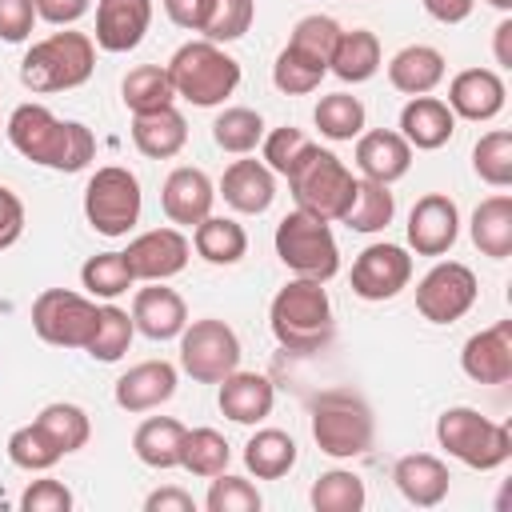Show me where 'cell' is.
I'll return each mask as SVG.
<instances>
[{"label":"cell","mask_w":512,"mask_h":512,"mask_svg":"<svg viewBox=\"0 0 512 512\" xmlns=\"http://www.w3.org/2000/svg\"><path fill=\"white\" fill-rule=\"evenodd\" d=\"M8 140L12 148L52 172H80L96 156V136L80 120H60L44 104H20L8 116Z\"/></svg>","instance_id":"cell-1"},{"label":"cell","mask_w":512,"mask_h":512,"mask_svg":"<svg viewBox=\"0 0 512 512\" xmlns=\"http://www.w3.org/2000/svg\"><path fill=\"white\" fill-rule=\"evenodd\" d=\"M268 324H272V336H276L280 348H288L296 356L320 352L336 332L332 300H328L324 284L304 280V276L288 280L268 304Z\"/></svg>","instance_id":"cell-2"},{"label":"cell","mask_w":512,"mask_h":512,"mask_svg":"<svg viewBox=\"0 0 512 512\" xmlns=\"http://www.w3.org/2000/svg\"><path fill=\"white\" fill-rule=\"evenodd\" d=\"M96 68V40L84 32H52L48 40H36L20 60V84L36 96L48 92H72L80 88Z\"/></svg>","instance_id":"cell-3"},{"label":"cell","mask_w":512,"mask_h":512,"mask_svg":"<svg viewBox=\"0 0 512 512\" xmlns=\"http://www.w3.org/2000/svg\"><path fill=\"white\" fill-rule=\"evenodd\" d=\"M312 440L332 460H356L376 440V420L352 388H328L312 400Z\"/></svg>","instance_id":"cell-4"},{"label":"cell","mask_w":512,"mask_h":512,"mask_svg":"<svg viewBox=\"0 0 512 512\" xmlns=\"http://www.w3.org/2000/svg\"><path fill=\"white\" fill-rule=\"evenodd\" d=\"M168 76H172V88L180 100H188L196 108H216L236 92L240 64L212 40H188L172 52Z\"/></svg>","instance_id":"cell-5"},{"label":"cell","mask_w":512,"mask_h":512,"mask_svg":"<svg viewBox=\"0 0 512 512\" xmlns=\"http://www.w3.org/2000/svg\"><path fill=\"white\" fill-rule=\"evenodd\" d=\"M288 188H292L296 208L332 224V220H344V212L352 204V192H356V176L348 172V164L336 152L308 144L304 156L288 172Z\"/></svg>","instance_id":"cell-6"},{"label":"cell","mask_w":512,"mask_h":512,"mask_svg":"<svg viewBox=\"0 0 512 512\" xmlns=\"http://www.w3.org/2000/svg\"><path fill=\"white\" fill-rule=\"evenodd\" d=\"M436 440L448 456H456L460 464H468L476 472H492L512 456V428L480 416L468 404H456V408L440 412Z\"/></svg>","instance_id":"cell-7"},{"label":"cell","mask_w":512,"mask_h":512,"mask_svg":"<svg viewBox=\"0 0 512 512\" xmlns=\"http://www.w3.org/2000/svg\"><path fill=\"white\" fill-rule=\"evenodd\" d=\"M276 256L280 264L292 272V276H304V280H320L328 284L336 272H340V248H336V236L328 228V220L296 208L288 212L280 224H276Z\"/></svg>","instance_id":"cell-8"},{"label":"cell","mask_w":512,"mask_h":512,"mask_svg":"<svg viewBox=\"0 0 512 512\" xmlns=\"http://www.w3.org/2000/svg\"><path fill=\"white\" fill-rule=\"evenodd\" d=\"M140 204H144V192H140L136 172H128L120 164H104L88 176L84 216L100 236H112V240L128 236L140 220Z\"/></svg>","instance_id":"cell-9"},{"label":"cell","mask_w":512,"mask_h":512,"mask_svg":"<svg viewBox=\"0 0 512 512\" xmlns=\"http://www.w3.org/2000/svg\"><path fill=\"white\" fill-rule=\"evenodd\" d=\"M240 356V336L216 316L188 320L180 332V368L196 384H220L240 368Z\"/></svg>","instance_id":"cell-10"},{"label":"cell","mask_w":512,"mask_h":512,"mask_svg":"<svg viewBox=\"0 0 512 512\" xmlns=\"http://www.w3.org/2000/svg\"><path fill=\"white\" fill-rule=\"evenodd\" d=\"M96 316H100V304H92L72 288H44L32 300V328L44 344H56V348H88L96 332Z\"/></svg>","instance_id":"cell-11"},{"label":"cell","mask_w":512,"mask_h":512,"mask_svg":"<svg viewBox=\"0 0 512 512\" xmlns=\"http://www.w3.org/2000/svg\"><path fill=\"white\" fill-rule=\"evenodd\" d=\"M476 292H480V284H476V272L468 264L440 260L416 284V312L428 324H452L476 304Z\"/></svg>","instance_id":"cell-12"},{"label":"cell","mask_w":512,"mask_h":512,"mask_svg":"<svg viewBox=\"0 0 512 512\" xmlns=\"http://www.w3.org/2000/svg\"><path fill=\"white\" fill-rule=\"evenodd\" d=\"M412 280V256L400 244H368L356 260H352V292L360 300H392L408 288Z\"/></svg>","instance_id":"cell-13"},{"label":"cell","mask_w":512,"mask_h":512,"mask_svg":"<svg viewBox=\"0 0 512 512\" xmlns=\"http://www.w3.org/2000/svg\"><path fill=\"white\" fill-rule=\"evenodd\" d=\"M188 256H192V244L180 228H152V232H140L128 248H124V260L132 268L136 280H172L176 272L188 268Z\"/></svg>","instance_id":"cell-14"},{"label":"cell","mask_w":512,"mask_h":512,"mask_svg":"<svg viewBox=\"0 0 512 512\" xmlns=\"http://www.w3.org/2000/svg\"><path fill=\"white\" fill-rule=\"evenodd\" d=\"M460 236V212L456 200L444 192H428L408 212V248L416 256H444Z\"/></svg>","instance_id":"cell-15"},{"label":"cell","mask_w":512,"mask_h":512,"mask_svg":"<svg viewBox=\"0 0 512 512\" xmlns=\"http://www.w3.org/2000/svg\"><path fill=\"white\" fill-rule=\"evenodd\" d=\"M460 368L476 384H508L512 380V320H496L480 328L460 348Z\"/></svg>","instance_id":"cell-16"},{"label":"cell","mask_w":512,"mask_h":512,"mask_svg":"<svg viewBox=\"0 0 512 512\" xmlns=\"http://www.w3.org/2000/svg\"><path fill=\"white\" fill-rule=\"evenodd\" d=\"M212 200H216V188L208 180V172L200 168H172L164 176V188H160V208L172 224L180 228H196L204 216H212Z\"/></svg>","instance_id":"cell-17"},{"label":"cell","mask_w":512,"mask_h":512,"mask_svg":"<svg viewBox=\"0 0 512 512\" xmlns=\"http://www.w3.org/2000/svg\"><path fill=\"white\" fill-rule=\"evenodd\" d=\"M132 324L148 340H176L188 324V304L164 280H148V288L132 296Z\"/></svg>","instance_id":"cell-18"},{"label":"cell","mask_w":512,"mask_h":512,"mask_svg":"<svg viewBox=\"0 0 512 512\" xmlns=\"http://www.w3.org/2000/svg\"><path fill=\"white\" fill-rule=\"evenodd\" d=\"M504 96H508V88H504L500 72H492V68H464V72L452 76L444 104L452 108V116L480 124V120L500 116Z\"/></svg>","instance_id":"cell-19"},{"label":"cell","mask_w":512,"mask_h":512,"mask_svg":"<svg viewBox=\"0 0 512 512\" xmlns=\"http://www.w3.org/2000/svg\"><path fill=\"white\" fill-rule=\"evenodd\" d=\"M112 396L124 412H152L176 396V368L168 360H140L116 380Z\"/></svg>","instance_id":"cell-20"},{"label":"cell","mask_w":512,"mask_h":512,"mask_svg":"<svg viewBox=\"0 0 512 512\" xmlns=\"http://www.w3.org/2000/svg\"><path fill=\"white\" fill-rule=\"evenodd\" d=\"M152 24V0H96V48L132 52Z\"/></svg>","instance_id":"cell-21"},{"label":"cell","mask_w":512,"mask_h":512,"mask_svg":"<svg viewBox=\"0 0 512 512\" xmlns=\"http://www.w3.org/2000/svg\"><path fill=\"white\" fill-rule=\"evenodd\" d=\"M220 196L232 212L260 216L276 200V176L264 160H232L220 176Z\"/></svg>","instance_id":"cell-22"},{"label":"cell","mask_w":512,"mask_h":512,"mask_svg":"<svg viewBox=\"0 0 512 512\" xmlns=\"http://www.w3.org/2000/svg\"><path fill=\"white\" fill-rule=\"evenodd\" d=\"M356 168H360L364 180L396 184L412 168V144L400 132H388V128L360 132L356 136Z\"/></svg>","instance_id":"cell-23"},{"label":"cell","mask_w":512,"mask_h":512,"mask_svg":"<svg viewBox=\"0 0 512 512\" xmlns=\"http://www.w3.org/2000/svg\"><path fill=\"white\" fill-rule=\"evenodd\" d=\"M216 404L232 424H260L276 404V388L264 372H240L236 368L232 376L220 380Z\"/></svg>","instance_id":"cell-24"},{"label":"cell","mask_w":512,"mask_h":512,"mask_svg":"<svg viewBox=\"0 0 512 512\" xmlns=\"http://www.w3.org/2000/svg\"><path fill=\"white\" fill-rule=\"evenodd\" d=\"M392 480L400 488V496L416 508H436L444 496H448V464L432 452H412V456H400L396 468H392Z\"/></svg>","instance_id":"cell-25"},{"label":"cell","mask_w":512,"mask_h":512,"mask_svg":"<svg viewBox=\"0 0 512 512\" xmlns=\"http://www.w3.org/2000/svg\"><path fill=\"white\" fill-rule=\"evenodd\" d=\"M452 132H456V116L440 96H412L400 108V136L420 152L444 148Z\"/></svg>","instance_id":"cell-26"},{"label":"cell","mask_w":512,"mask_h":512,"mask_svg":"<svg viewBox=\"0 0 512 512\" xmlns=\"http://www.w3.org/2000/svg\"><path fill=\"white\" fill-rule=\"evenodd\" d=\"M444 52L432 44H408L388 60V84L404 96H428L444 80Z\"/></svg>","instance_id":"cell-27"},{"label":"cell","mask_w":512,"mask_h":512,"mask_svg":"<svg viewBox=\"0 0 512 512\" xmlns=\"http://www.w3.org/2000/svg\"><path fill=\"white\" fill-rule=\"evenodd\" d=\"M132 144L148 160H172L188 144V124L172 104L156 112H140L132 116Z\"/></svg>","instance_id":"cell-28"},{"label":"cell","mask_w":512,"mask_h":512,"mask_svg":"<svg viewBox=\"0 0 512 512\" xmlns=\"http://www.w3.org/2000/svg\"><path fill=\"white\" fill-rule=\"evenodd\" d=\"M468 232H472V244L480 248V256L508 260L512 256V196L496 192V196L480 200Z\"/></svg>","instance_id":"cell-29"},{"label":"cell","mask_w":512,"mask_h":512,"mask_svg":"<svg viewBox=\"0 0 512 512\" xmlns=\"http://www.w3.org/2000/svg\"><path fill=\"white\" fill-rule=\"evenodd\" d=\"M184 424L172 420V416H148L136 432H132V452L140 464L156 468V472H168V468H180V448H184Z\"/></svg>","instance_id":"cell-30"},{"label":"cell","mask_w":512,"mask_h":512,"mask_svg":"<svg viewBox=\"0 0 512 512\" xmlns=\"http://www.w3.org/2000/svg\"><path fill=\"white\" fill-rule=\"evenodd\" d=\"M328 72H336L344 84L372 80L380 72V40H376V32H368V28L340 32V40L332 48V60H328Z\"/></svg>","instance_id":"cell-31"},{"label":"cell","mask_w":512,"mask_h":512,"mask_svg":"<svg viewBox=\"0 0 512 512\" xmlns=\"http://www.w3.org/2000/svg\"><path fill=\"white\" fill-rule=\"evenodd\" d=\"M244 468L256 480H280L296 468V440L280 428H256L244 444Z\"/></svg>","instance_id":"cell-32"},{"label":"cell","mask_w":512,"mask_h":512,"mask_svg":"<svg viewBox=\"0 0 512 512\" xmlns=\"http://www.w3.org/2000/svg\"><path fill=\"white\" fill-rule=\"evenodd\" d=\"M192 248L208 264H240L248 252V232L232 216H204L192 228Z\"/></svg>","instance_id":"cell-33"},{"label":"cell","mask_w":512,"mask_h":512,"mask_svg":"<svg viewBox=\"0 0 512 512\" xmlns=\"http://www.w3.org/2000/svg\"><path fill=\"white\" fill-rule=\"evenodd\" d=\"M120 96H124V108H128L132 116H140V112L168 108V104L176 100V88H172L168 68H160V64H140V68H132V72L124 76Z\"/></svg>","instance_id":"cell-34"},{"label":"cell","mask_w":512,"mask_h":512,"mask_svg":"<svg viewBox=\"0 0 512 512\" xmlns=\"http://www.w3.org/2000/svg\"><path fill=\"white\" fill-rule=\"evenodd\" d=\"M396 216V196L388 192V184L380 180H356L352 204L344 212V224L352 232H384Z\"/></svg>","instance_id":"cell-35"},{"label":"cell","mask_w":512,"mask_h":512,"mask_svg":"<svg viewBox=\"0 0 512 512\" xmlns=\"http://www.w3.org/2000/svg\"><path fill=\"white\" fill-rule=\"evenodd\" d=\"M36 424L44 428V436L68 456V452H80L92 436V420L80 404H68V400H52L36 412Z\"/></svg>","instance_id":"cell-36"},{"label":"cell","mask_w":512,"mask_h":512,"mask_svg":"<svg viewBox=\"0 0 512 512\" xmlns=\"http://www.w3.org/2000/svg\"><path fill=\"white\" fill-rule=\"evenodd\" d=\"M228 460H232V448L216 428H188L184 432V448H180V468L184 472L212 480L216 472L228 468Z\"/></svg>","instance_id":"cell-37"},{"label":"cell","mask_w":512,"mask_h":512,"mask_svg":"<svg viewBox=\"0 0 512 512\" xmlns=\"http://www.w3.org/2000/svg\"><path fill=\"white\" fill-rule=\"evenodd\" d=\"M312 508L316 512H360L368 492H364V480L348 468H332V472H320L312 492H308Z\"/></svg>","instance_id":"cell-38"},{"label":"cell","mask_w":512,"mask_h":512,"mask_svg":"<svg viewBox=\"0 0 512 512\" xmlns=\"http://www.w3.org/2000/svg\"><path fill=\"white\" fill-rule=\"evenodd\" d=\"M132 336H136L132 316H128L124 308H116V304H100L96 332H92V340H88L84 352H88L92 360H100V364H112V360H120V356L132 348Z\"/></svg>","instance_id":"cell-39"},{"label":"cell","mask_w":512,"mask_h":512,"mask_svg":"<svg viewBox=\"0 0 512 512\" xmlns=\"http://www.w3.org/2000/svg\"><path fill=\"white\" fill-rule=\"evenodd\" d=\"M312 120H316L320 136L344 144V140H356L364 132V104L348 92H332V96H320Z\"/></svg>","instance_id":"cell-40"},{"label":"cell","mask_w":512,"mask_h":512,"mask_svg":"<svg viewBox=\"0 0 512 512\" xmlns=\"http://www.w3.org/2000/svg\"><path fill=\"white\" fill-rule=\"evenodd\" d=\"M212 140H216L220 152L248 156V152L264 140V116L252 112V108H224V112L212 120Z\"/></svg>","instance_id":"cell-41"},{"label":"cell","mask_w":512,"mask_h":512,"mask_svg":"<svg viewBox=\"0 0 512 512\" xmlns=\"http://www.w3.org/2000/svg\"><path fill=\"white\" fill-rule=\"evenodd\" d=\"M80 284L88 288V296L116 300V296H124V292L136 284V276H132L128 260H124V252H96V256L84 260Z\"/></svg>","instance_id":"cell-42"},{"label":"cell","mask_w":512,"mask_h":512,"mask_svg":"<svg viewBox=\"0 0 512 512\" xmlns=\"http://www.w3.org/2000/svg\"><path fill=\"white\" fill-rule=\"evenodd\" d=\"M324 72H328L324 60H312V56H304L300 48L284 44V52H280L276 64H272V84H276L284 96H308V92L320 88Z\"/></svg>","instance_id":"cell-43"},{"label":"cell","mask_w":512,"mask_h":512,"mask_svg":"<svg viewBox=\"0 0 512 512\" xmlns=\"http://www.w3.org/2000/svg\"><path fill=\"white\" fill-rule=\"evenodd\" d=\"M472 172L492 184V188H508L512 184V132L508 128H496V132H484L472 148Z\"/></svg>","instance_id":"cell-44"},{"label":"cell","mask_w":512,"mask_h":512,"mask_svg":"<svg viewBox=\"0 0 512 512\" xmlns=\"http://www.w3.org/2000/svg\"><path fill=\"white\" fill-rule=\"evenodd\" d=\"M60 456H64V452L44 436V428H40L36 420L24 424V428H16V432L8 436V460H12L16 468H24V472H48Z\"/></svg>","instance_id":"cell-45"},{"label":"cell","mask_w":512,"mask_h":512,"mask_svg":"<svg viewBox=\"0 0 512 512\" xmlns=\"http://www.w3.org/2000/svg\"><path fill=\"white\" fill-rule=\"evenodd\" d=\"M252 20H256V0H212L200 32L212 44H232L252 28Z\"/></svg>","instance_id":"cell-46"},{"label":"cell","mask_w":512,"mask_h":512,"mask_svg":"<svg viewBox=\"0 0 512 512\" xmlns=\"http://www.w3.org/2000/svg\"><path fill=\"white\" fill-rule=\"evenodd\" d=\"M260 492L252 480L244 476H228V472H216L212 476V488L204 496V508L208 512H260Z\"/></svg>","instance_id":"cell-47"},{"label":"cell","mask_w":512,"mask_h":512,"mask_svg":"<svg viewBox=\"0 0 512 512\" xmlns=\"http://www.w3.org/2000/svg\"><path fill=\"white\" fill-rule=\"evenodd\" d=\"M340 24L332 20V16H304V20H296V28H292V48H300L304 56H312V60H332V48H336V40H340Z\"/></svg>","instance_id":"cell-48"},{"label":"cell","mask_w":512,"mask_h":512,"mask_svg":"<svg viewBox=\"0 0 512 512\" xmlns=\"http://www.w3.org/2000/svg\"><path fill=\"white\" fill-rule=\"evenodd\" d=\"M260 144H264V164H268L272 172L288 176V172H292V164L304 156V148H308L312 140H308L300 128H288V124H284V128H272Z\"/></svg>","instance_id":"cell-49"},{"label":"cell","mask_w":512,"mask_h":512,"mask_svg":"<svg viewBox=\"0 0 512 512\" xmlns=\"http://www.w3.org/2000/svg\"><path fill=\"white\" fill-rule=\"evenodd\" d=\"M36 4L32 0H0V40L4 44H24L36 24Z\"/></svg>","instance_id":"cell-50"},{"label":"cell","mask_w":512,"mask_h":512,"mask_svg":"<svg viewBox=\"0 0 512 512\" xmlns=\"http://www.w3.org/2000/svg\"><path fill=\"white\" fill-rule=\"evenodd\" d=\"M24 512H68L72 508V492L60 480H32L20 496Z\"/></svg>","instance_id":"cell-51"},{"label":"cell","mask_w":512,"mask_h":512,"mask_svg":"<svg viewBox=\"0 0 512 512\" xmlns=\"http://www.w3.org/2000/svg\"><path fill=\"white\" fill-rule=\"evenodd\" d=\"M20 236H24V204L8 184H0V252L12 248Z\"/></svg>","instance_id":"cell-52"},{"label":"cell","mask_w":512,"mask_h":512,"mask_svg":"<svg viewBox=\"0 0 512 512\" xmlns=\"http://www.w3.org/2000/svg\"><path fill=\"white\" fill-rule=\"evenodd\" d=\"M32 4H36V16L56 28H72L92 8V0H32Z\"/></svg>","instance_id":"cell-53"},{"label":"cell","mask_w":512,"mask_h":512,"mask_svg":"<svg viewBox=\"0 0 512 512\" xmlns=\"http://www.w3.org/2000/svg\"><path fill=\"white\" fill-rule=\"evenodd\" d=\"M208 8L212 0H164V12L176 28H188V32H200L204 20H208Z\"/></svg>","instance_id":"cell-54"},{"label":"cell","mask_w":512,"mask_h":512,"mask_svg":"<svg viewBox=\"0 0 512 512\" xmlns=\"http://www.w3.org/2000/svg\"><path fill=\"white\" fill-rule=\"evenodd\" d=\"M144 508L148 512H196V500L184 492V488H156V492H148V500H144Z\"/></svg>","instance_id":"cell-55"},{"label":"cell","mask_w":512,"mask_h":512,"mask_svg":"<svg viewBox=\"0 0 512 512\" xmlns=\"http://www.w3.org/2000/svg\"><path fill=\"white\" fill-rule=\"evenodd\" d=\"M420 4L440 24H464L472 16V8H476V0H420Z\"/></svg>","instance_id":"cell-56"},{"label":"cell","mask_w":512,"mask_h":512,"mask_svg":"<svg viewBox=\"0 0 512 512\" xmlns=\"http://www.w3.org/2000/svg\"><path fill=\"white\" fill-rule=\"evenodd\" d=\"M492 52H496V64H500V68H512V20H508V16L496 24Z\"/></svg>","instance_id":"cell-57"},{"label":"cell","mask_w":512,"mask_h":512,"mask_svg":"<svg viewBox=\"0 0 512 512\" xmlns=\"http://www.w3.org/2000/svg\"><path fill=\"white\" fill-rule=\"evenodd\" d=\"M492 8H500V12H512V0H488Z\"/></svg>","instance_id":"cell-58"}]
</instances>
